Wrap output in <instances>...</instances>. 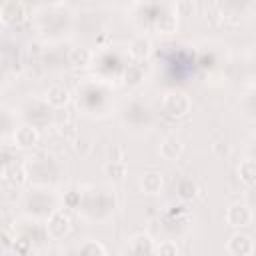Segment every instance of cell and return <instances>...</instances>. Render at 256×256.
Segmentation results:
<instances>
[{
    "instance_id": "8d00e7d4",
    "label": "cell",
    "mask_w": 256,
    "mask_h": 256,
    "mask_svg": "<svg viewBox=\"0 0 256 256\" xmlns=\"http://www.w3.org/2000/svg\"><path fill=\"white\" fill-rule=\"evenodd\" d=\"M252 70H254V74H256V60L252 62Z\"/></svg>"
},
{
    "instance_id": "7a4b0ae2",
    "label": "cell",
    "mask_w": 256,
    "mask_h": 256,
    "mask_svg": "<svg viewBox=\"0 0 256 256\" xmlns=\"http://www.w3.org/2000/svg\"><path fill=\"white\" fill-rule=\"evenodd\" d=\"M114 208H116L114 190L104 188V186H90V188L82 190V200H80L78 212L86 222L104 224L112 218Z\"/></svg>"
},
{
    "instance_id": "2e32d148",
    "label": "cell",
    "mask_w": 256,
    "mask_h": 256,
    "mask_svg": "<svg viewBox=\"0 0 256 256\" xmlns=\"http://www.w3.org/2000/svg\"><path fill=\"white\" fill-rule=\"evenodd\" d=\"M2 180L20 188L24 186L30 178H28V170H26V164L24 162H10V164H4L2 166Z\"/></svg>"
},
{
    "instance_id": "8992f818",
    "label": "cell",
    "mask_w": 256,
    "mask_h": 256,
    "mask_svg": "<svg viewBox=\"0 0 256 256\" xmlns=\"http://www.w3.org/2000/svg\"><path fill=\"white\" fill-rule=\"evenodd\" d=\"M28 170V178L34 186H52L60 178V166L50 156H36L24 162Z\"/></svg>"
},
{
    "instance_id": "7c38bea8",
    "label": "cell",
    "mask_w": 256,
    "mask_h": 256,
    "mask_svg": "<svg viewBox=\"0 0 256 256\" xmlns=\"http://www.w3.org/2000/svg\"><path fill=\"white\" fill-rule=\"evenodd\" d=\"M254 220V212L246 202H232L226 210V222L232 228H246Z\"/></svg>"
},
{
    "instance_id": "8fae6325",
    "label": "cell",
    "mask_w": 256,
    "mask_h": 256,
    "mask_svg": "<svg viewBox=\"0 0 256 256\" xmlns=\"http://www.w3.org/2000/svg\"><path fill=\"white\" fill-rule=\"evenodd\" d=\"M46 230H48V236H50V240H62V238H66L68 234H70V230H72V220H70V216L64 212V210H56V212H52L48 218H46Z\"/></svg>"
},
{
    "instance_id": "83f0119b",
    "label": "cell",
    "mask_w": 256,
    "mask_h": 256,
    "mask_svg": "<svg viewBox=\"0 0 256 256\" xmlns=\"http://www.w3.org/2000/svg\"><path fill=\"white\" fill-rule=\"evenodd\" d=\"M240 108H242V114H244L248 120L256 122V88L250 90V92H246V94L242 96Z\"/></svg>"
},
{
    "instance_id": "52a82bcc",
    "label": "cell",
    "mask_w": 256,
    "mask_h": 256,
    "mask_svg": "<svg viewBox=\"0 0 256 256\" xmlns=\"http://www.w3.org/2000/svg\"><path fill=\"white\" fill-rule=\"evenodd\" d=\"M192 108V100L190 96L184 92V90H178V88H170L162 94L160 98V110L166 118L170 120H180L184 118Z\"/></svg>"
},
{
    "instance_id": "9a60e30c",
    "label": "cell",
    "mask_w": 256,
    "mask_h": 256,
    "mask_svg": "<svg viewBox=\"0 0 256 256\" xmlns=\"http://www.w3.org/2000/svg\"><path fill=\"white\" fill-rule=\"evenodd\" d=\"M12 140H14L16 148H22V150L34 148L38 144V140H40V128H36L32 124H22V126L14 128Z\"/></svg>"
},
{
    "instance_id": "4316f807",
    "label": "cell",
    "mask_w": 256,
    "mask_h": 256,
    "mask_svg": "<svg viewBox=\"0 0 256 256\" xmlns=\"http://www.w3.org/2000/svg\"><path fill=\"white\" fill-rule=\"evenodd\" d=\"M104 174L112 180V182H122L128 174V168H126V162L124 160H108L104 164Z\"/></svg>"
},
{
    "instance_id": "e575fe53",
    "label": "cell",
    "mask_w": 256,
    "mask_h": 256,
    "mask_svg": "<svg viewBox=\"0 0 256 256\" xmlns=\"http://www.w3.org/2000/svg\"><path fill=\"white\" fill-rule=\"evenodd\" d=\"M46 6H62L64 4V0H42Z\"/></svg>"
},
{
    "instance_id": "d6a6232c",
    "label": "cell",
    "mask_w": 256,
    "mask_h": 256,
    "mask_svg": "<svg viewBox=\"0 0 256 256\" xmlns=\"http://www.w3.org/2000/svg\"><path fill=\"white\" fill-rule=\"evenodd\" d=\"M106 160H124L122 148L116 146V144H112V148H108V158H106Z\"/></svg>"
},
{
    "instance_id": "4fadbf2b",
    "label": "cell",
    "mask_w": 256,
    "mask_h": 256,
    "mask_svg": "<svg viewBox=\"0 0 256 256\" xmlns=\"http://www.w3.org/2000/svg\"><path fill=\"white\" fill-rule=\"evenodd\" d=\"M0 18L4 26H20L22 22H26L28 12L20 0H4L0 8Z\"/></svg>"
},
{
    "instance_id": "d6986e66",
    "label": "cell",
    "mask_w": 256,
    "mask_h": 256,
    "mask_svg": "<svg viewBox=\"0 0 256 256\" xmlns=\"http://www.w3.org/2000/svg\"><path fill=\"white\" fill-rule=\"evenodd\" d=\"M128 250L134 252V254H156V244H154V240H152L150 234L138 232V234H134L130 238Z\"/></svg>"
},
{
    "instance_id": "ac0fdd59",
    "label": "cell",
    "mask_w": 256,
    "mask_h": 256,
    "mask_svg": "<svg viewBox=\"0 0 256 256\" xmlns=\"http://www.w3.org/2000/svg\"><path fill=\"white\" fill-rule=\"evenodd\" d=\"M44 100H46L52 108H64V106L70 102V90H68L64 84L56 82V84L48 86V90H46V94H44Z\"/></svg>"
},
{
    "instance_id": "ba28073f",
    "label": "cell",
    "mask_w": 256,
    "mask_h": 256,
    "mask_svg": "<svg viewBox=\"0 0 256 256\" xmlns=\"http://www.w3.org/2000/svg\"><path fill=\"white\" fill-rule=\"evenodd\" d=\"M126 64H128V62L122 60V58L118 56V52L112 50V48H106V50L98 52V54L94 56V62H92V66L96 68V76L102 78V80H108V82H110L112 78H116V76L122 78V72H124Z\"/></svg>"
},
{
    "instance_id": "e0dca14e",
    "label": "cell",
    "mask_w": 256,
    "mask_h": 256,
    "mask_svg": "<svg viewBox=\"0 0 256 256\" xmlns=\"http://www.w3.org/2000/svg\"><path fill=\"white\" fill-rule=\"evenodd\" d=\"M94 56H96V52L90 50L88 46H74L68 52V64L72 68H76V70H84V68L92 66Z\"/></svg>"
},
{
    "instance_id": "4dcf8cb0",
    "label": "cell",
    "mask_w": 256,
    "mask_h": 256,
    "mask_svg": "<svg viewBox=\"0 0 256 256\" xmlns=\"http://www.w3.org/2000/svg\"><path fill=\"white\" fill-rule=\"evenodd\" d=\"M178 252H180V248L174 240H162L160 244H156V254H160V256H176Z\"/></svg>"
},
{
    "instance_id": "f1b7e54d",
    "label": "cell",
    "mask_w": 256,
    "mask_h": 256,
    "mask_svg": "<svg viewBox=\"0 0 256 256\" xmlns=\"http://www.w3.org/2000/svg\"><path fill=\"white\" fill-rule=\"evenodd\" d=\"M76 252H78V254H92V256L100 254V256H104V254H108V248H106L104 244H100L98 240H84V242L76 248Z\"/></svg>"
},
{
    "instance_id": "f546056e",
    "label": "cell",
    "mask_w": 256,
    "mask_h": 256,
    "mask_svg": "<svg viewBox=\"0 0 256 256\" xmlns=\"http://www.w3.org/2000/svg\"><path fill=\"white\" fill-rule=\"evenodd\" d=\"M194 0H176V4H174V12H176V16L178 18H188V16H192L194 14Z\"/></svg>"
},
{
    "instance_id": "d4e9b609",
    "label": "cell",
    "mask_w": 256,
    "mask_h": 256,
    "mask_svg": "<svg viewBox=\"0 0 256 256\" xmlns=\"http://www.w3.org/2000/svg\"><path fill=\"white\" fill-rule=\"evenodd\" d=\"M238 178L246 186H256V158H246L238 164Z\"/></svg>"
},
{
    "instance_id": "603a6c76",
    "label": "cell",
    "mask_w": 256,
    "mask_h": 256,
    "mask_svg": "<svg viewBox=\"0 0 256 256\" xmlns=\"http://www.w3.org/2000/svg\"><path fill=\"white\" fill-rule=\"evenodd\" d=\"M154 30L160 32V34H174L178 30V16H176V12L166 8L158 16V20L154 22Z\"/></svg>"
},
{
    "instance_id": "ffe728a7",
    "label": "cell",
    "mask_w": 256,
    "mask_h": 256,
    "mask_svg": "<svg viewBox=\"0 0 256 256\" xmlns=\"http://www.w3.org/2000/svg\"><path fill=\"white\" fill-rule=\"evenodd\" d=\"M158 152H160V156H162L164 160L174 162V160H178V158L182 156V152H184V144H182L176 136H166V138L160 142Z\"/></svg>"
},
{
    "instance_id": "5b68a950",
    "label": "cell",
    "mask_w": 256,
    "mask_h": 256,
    "mask_svg": "<svg viewBox=\"0 0 256 256\" xmlns=\"http://www.w3.org/2000/svg\"><path fill=\"white\" fill-rule=\"evenodd\" d=\"M36 24H38V30L46 38H60L70 32L72 16L62 6H46L44 10L38 12Z\"/></svg>"
},
{
    "instance_id": "5bb4252c",
    "label": "cell",
    "mask_w": 256,
    "mask_h": 256,
    "mask_svg": "<svg viewBox=\"0 0 256 256\" xmlns=\"http://www.w3.org/2000/svg\"><path fill=\"white\" fill-rule=\"evenodd\" d=\"M254 250H256L254 238L244 232H234L226 242V252L234 256H250L254 254Z\"/></svg>"
},
{
    "instance_id": "7402d4cb",
    "label": "cell",
    "mask_w": 256,
    "mask_h": 256,
    "mask_svg": "<svg viewBox=\"0 0 256 256\" xmlns=\"http://www.w3.org/2000/svg\"><path fill=\"white\" fill-rule=\"evenodd\" d=\"M162 186H164V180H162V174L156 172V170H150V172H144L142 178H140V188L144 194L148 196H156L162 192Z\"/></svg>"
},
{
    "instance_id": "3957f363",
    "label": "cell",
    "mask_w": 256,
    "mask_h": 256,
    "mask_svg": "<svg viewBox=\"0 0 256 256\" xmlns=\"http://www.w3.org/2000/svg\"><path fill=\"white\" fill-rule=\"evenodd\" d=\"M22 206L26 216L46 220L52 212L58 210V196L52 190H48V186H34L24 194Z\"/></svg>"
},
{
    "instance_id": "9c48e42d",
    "label": "cell",
    "mask_w": 256,
    "mask_h": 256,
    "mask_svg": "<svg viewBox=\"0 0 256 256\" xmlns=\"http://www.w3.org/2000/svg\"><path fill=\"white\" fill-rule=\"evenodd\" d=\"M20 116L26 120V124H32L36 128H46L52 124V106L46 100L30 98L22 104Z\"/></svg>"
},
{
    "instance_id": "836d02e7",
    "label": "cell",
    "mask_w": 256,
    "mask_h": 256,
    "mask_svg": "<svg viewBox=\"0 0 256 256\" xmlns=\"http://www.w3.org/2000/svg\"><path fill=\"white\" fill-rule=\"evenodd\" d=\"M248 156H250V158H256V138L248 144Z\"/></svg>"
},
{
    "instance_id": "30bf717a",
    "label": "cell",
    "mask_w": 256,
    "mask_h": 256,
    "mask_svg": "<svg viewBox=\"0 0 256 256\" xmlns=\"http://www.w3.org/2000/svg\"><path fill=\"white\" fill-rule=\"evenodd\" d=\"M256 6V0H216V8L226 20H242Z\"/></svg>"
},
{
    "instance_id": "44dd1931",
    "label": "cell",
    "mask_w": 256,
    "mask_h": 256,
    "mask_svg": "<svg viewBox=\"0 0 256 256\" xmlns=\"http://www.w3.org/2000/svg\"><path fill=\"white\" fill-rule=\"evenodd\" d=\"M150 52H152V44H150V40L144 38V36H136V38H132L130 44H128V56H130L132 60H136V62L146 60V58L150 56Z\"/></svg>"
},
{
    "instance_id": "6da1fadb",
    "label": "cell",
    "mask_w": 256,
    "mask_h": 256,
    "mask_svg": "<svg viewBox=\"0 0 256 256\" xmlns=\"http://www.w3.org/2000/svg\"><path fill=\"white\" fill-rule=\"evenodd\" d=\"M112 106V86L102 78H86L78 84V108L88 116L102 118Z\"/></svg>"
},
{
    "instance_id": "1f68e13d",
    "label": "cell",
    "mask_w": 256,
    "mask_h": 256,
    "mask_svg": "<svg viewBox=\"0 0 256 256\" xmlns=\"http://www.w3.org/2000/svg\"><path fill=\"white\" fill-rule=\"evenodd\" d=\"M80 200H82V192H80V190H68V192L64 194V204H66L68 208H76V210H78Z\"/></svg>"
},
{
    "instance_id": "cb8c5ba5",
    "label": "cell",
    "mask_w": 256,
    "mask_h": 256,
    "mask_svg": "<svg viewBox=\"0 0 256 256\" xmlns=\"http://www.w3.org/2000/svg\"><path fill=\"white\" fill-rule=\"evenodd\" d=\"M122 82L128 88H138L144 82V70H142L140 64H136V60L130 62V64H126V68L122 72Z\"/></svg>"
},
{
    "instance_id": "d590c367",
    "label": "cell",
    "mask_w": 256,
    "mask_h": 256,
    "mask_svg": "<svg viewBox=\"0 0 256 256\" xmlns=\"http://www.w3.org/2000/svg\"><path fill=\"white\" fill-rule=\"evenodd\" d=\"M114 4H120V6H128V4H136L138 0H112Z\"/></svg>"
},
{
    "instance_id": "484cf974",
    "label": "cell",
    "mask_w": 256,
    "mask_h": 256,
    "mask_svg": "<svg viewBox=\"0 0 256 256\" xmlns=\"http://www.w3.org/2000/svg\"><path fill=\"white\" fill-rule=\"evenodd\" d=\"M176 196L182 200V202H188V200H194L198 196V184L192 180V178H180L176 182Z\"/></svg>"
},
{
    "instance_id": "277c9868",
    "label": "cell",
    "mask_w": 256,
    "mask_h": 256,
    "mask_svg": "<svg viewBox=\"0 0 256 256\" xmlns=\"http://www.w3.org/2000/svg\"><path fill=\"white\" fill-rule=\"evenodd\" d=\"M122 124L130 132H146L154 124V110L144 98H132L124 104L120 112Z\"/></svg>"
}]
</instances>
